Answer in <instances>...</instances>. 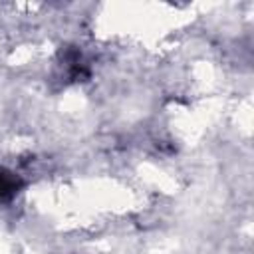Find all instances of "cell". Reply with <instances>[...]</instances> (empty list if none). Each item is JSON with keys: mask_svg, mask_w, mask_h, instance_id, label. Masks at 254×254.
<instances>
[{"mask_svg": "<svg viewBox=\"0 0 254 254\" xmlns=\"http://www.w3.org/2000/svg\"><path fill=\"white\" fill-rule=\"evenodd\" d=\"M18 187H20V181L12 173L0 169V198H10L18 190Z\"/></svg>", "mask_w": 254, "mask_h": 254, "instance_id": "cell-1", "label": "cell"}]
</instances>
